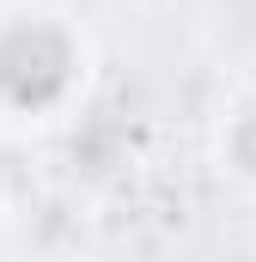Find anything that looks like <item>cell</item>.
I'll use <instances>...</instances> for the list:
<instances>
[{
  "label": "cell",
  "instance_id": "cell-1",
  "mask_svg": "<svg viewBox=\"0 0 256 262\" xmlns=\"http://www.w3.org/2000/svg\"><path fill=\"white\" fill-rule=\"evenodd\" d=\"M86 79L92 43L67 12L43 0H18L0 12V122H61L86 98Z\"/></svg>",
  "mask_w": 256,
  "mask_h": 262
},
{
  "label": "cell",
  "instance_id": "cell-2",
  "mask_svg": "<svg viewBox=\"0 0 256 262\" xmlns=\"http://www.w3.org/2000/svg\"><path fill=\"white\" fill-rule=\"evenodd\" d=\"M214 165L226 183H238L244 195H256V92L232 98L220 110V128H214Z\"/></svg>",
  "mask_w": 256,
  "mask_h": 262
}]
</instances>
